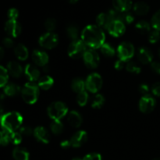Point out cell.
<instances>
[{"label": "cell", "mask_w": 160, "mask_h": 160, "mask_svg": "<svg viewBox=\"0 0 160 160\" xmlns=\"http://www.w3.org/2000/svg\"><path fill=\"white\" fill-rule=\"evenodd\" d=\"M148 42L151 44H156L160 40V31L153 29L148 34Z\"/></svg>", "instance_id": "obj_40"}, {"label": "cell", "mask_w": 160, "mask_h": 160, "mask_svg": "<svg viewBox=\"0 0 160 160\" xmlns=\"http://www.w3.org/2000/svg\"><path fill=\"white\" fill-rule=\"evenodd\" d=\"M67 119L69 124L71 127H73V128H78L82 124V116L76 110H72L69 112L67 116Z\"/></svg>", "instance_id": "obj_20"}, {"label": "cell", "mask_w": 160, "mask_h": 160, "mask_svg": "<svg viewBox=\"0 0 160 160\" xmlns=\"http://www.w3.org/2000/svg\"><path fill=\"white\" fill-rule=\"evenodd\" d=\"M83 60L89 69H96L100 62L99 55L95 49L88 48L83 56Z\"/></svg>", "instance_id": "obj_9"}, {"label": "cell", "mask_w": 160, "mask_h": 160, "mask_svg": "<svg viewBox=\"0 0 160 160\" xmlns=\"http://www.w3.org/2000/svg\"><path fill=\"white\" fill-rule=\"evenodd\" d=\"M1 127L2 130L12 133L20 129L23 123V117L21 114L16 111L7 112L4 114L1 122Z\"/></svg>", "instance_id": "obj_2"}, {"label": "cell", "mask_w": 160, "mask_h": 160, "mask_svg": "<svg viewBox=\"0 0 160 160\" xmlns=\"http://www.w3.org/2000/svg\"><path fill=\"white\" fill-rule=\"evenodd\" d=\"M78 1H79V0H68V2L70 4H76Z\"/></svg>", "instance_id": "obj_54"}, {"label": "cell", "mask_w": 160, "mask_h": 160, "mask_svg": "<svg viewBox=\"0 0 160 160\" xmlns=\"http://www.w3.org/2000/svg\"><path fill=\"white\" fill-rule=\"evenodd\" d=\"M4 55H5V51L2 47H0V60L2 59V58L4 57Z\"/></svg>", "instance_id": "obj_51"}, {"label": "cell", "mask_w": 160, "mask_h": 160, "mask_svg": "<svg viewBox=\"0 0 160 160\" xmlns=\"http://www.w3.org/2000/svg\"><path fill=\"white\" fill-rule=\"evenodd\" d=\"M105 97L102 94H96L92 100V107L94 109H101L105 104Z\"/></svg>", "instance_id": "obj_32"}, {"label": "cell", "mask_w": 160, "mask_h": 160, "mask_svg": "<svg viewBox=\"0 0 160 160\" xmlns=\"http://www.w3.org/2000/svg\"><path fill=\"white\" fill-rule=\"evenodd\" d=\"M38 86L39 88L44 91H48L51 88L54 84V79L48 74L43 75L39 78L38 81Z\"/></svg>", "instance_id": "obj_21"}, {"label": "cell", "mask_w": 160, "mask_h": 160, "mask_svg": "<svg viewBox=\"0 0 160 160\" xmlns=\"http://www.w3.org/2000/svg\"><path fill=\"white\" fill-rule=\"evenodd\" d=\"M96 25L102 29H106L109 23L112 21L109 14L107 12H101L96 17Z\"/></svg>", "instance_id": "obj_22"}, {"label": "cell", "mask_w": 160, "mask_h": 160, "mask_svg": "<svg viewBox=\"0 0 160 160\" xmlns=\"http://www.w3.org/2000/svg\"><path fill=\"white\" fill-rule=\"evenodd\" d=\"M71 146L73 148H80L88 141V133L84 131H78L70 139Z\"/></svg>", "instance_id": "obj_16"}, {"label": "cell", "mask_w": 160, "mask_h": 160, "mask_svg": "<svg viewBox=\"0 0 160 160\" xmlns=\"http://www.w3.org/2000/svg\"><path fill=\"white\" fill-rule=\"evenodd\" d=\"M72 160H83V159H81V158H78V157H77V158H73V159H72Z\"/></svg>", "instance_id": "obj_56"}, {"label": "cell", "mask_w": 160, "mask_h": 160, "mask_svg": "<svg viewBox=\"0 0 160 160\" xmlns=\"http://www.w3.org/2000/svg\"><path fill=\"white\" fill-rule=\"evenodd\" d=\"M23 140V136L19 131L10 133V142L15 145H20Z\"/></svg>", "instance_id": "obj_39"}, {"label": "cell", "mask_w": 160, "mask_h": 160, "mask_svg": "<svg viewBox=\"0 0 160 160\" xmlns=\"http://www.w3.org/2000/svg\"><path fill=\"white\" fill-rule=\"evenodd\" d=\"M133 5L132 0H112L113 9L120 12H129Z\"/></svg>", "instance_id": "obj_18"}, {"label": "cell", "mask_w": 160, "mask_h": 160, "mask_svg": "<svg viewBox=\"0 0 160 160\" xmlns=\"http://www.w3.org/2000/svg\"><path fill=\"white\" fill-rule=\"evenodd\" d=\"M47 113L52 120H61L68 114V108L62 102H54L48 106Z\"/></svg>", "instance_id": "obj_4"}, {"label": "cell", "mask_w": 160, "mask_h": 160, "mask_svg": "<svg viewBox=\"0 0 160 160\" xmlns=\"http://www.w3.org/2000/svg\"><path fill=\"white\" fill-rule=\"evenodd\" d=\"M38 43L45 49H52L59 44V37L54 32H46L39 38Z\"/></svg>", "instance_id": "obj_8"}, {"label": "cell", "mask_w": 160, "mask_h": 160, "mask_svg": "<svg viewBox=\"0 0 160 160\" xmlns=\"http://www.w3.org/2000/svg\"><path fill=\"white\" fill-rule=\"evenodd\" d=\"M9 142H10V133L4 130L0 131V145L6 146Z\"/></svg>", "instance_id": "obj_37"}, {"label": "cell", "mask_w": 160, "mask_h": 160, "mask_svg": "<svg viewBox=\"0 0 160 160\" xmlns=\"http://www.w3.org/2000/svg\"><path fill=\"white\" fill-rule=\"evenodd\" d=\"M81 40L89 48L96 50L106 42V34L103 29L96 24H90L81 31Z\"/></svg>", "instance_id": "obj_1"}, {"label": "cell", "mask_w": 160, "mask_h": 160, "mask_svg": "<svg viewBox=\"0 0 160 160\" xmlns=\"http://www.w3.org/2000/svg\"><path fill=\"white\" fill-rule=\"evenodd\" d=\"M19 17V11L16 8H11L8 11V17L9 20H17V18Z\"/></svg>", "instance_id": "obj_44"}, {"label": "cell", "mask_w": 160, "mask_h": 160, "mask_svg": "<svg viewBox=\"0 0 160 160\" xmlns=\"http://www.w3.org/2000/svg\"><path fill=\"white\" fill-rule=\"evenodd\" d=\"M50 130L52 133L56 135L61 134L64 130L63 123L61 122V120H52L50 124Z\"/></svg>", "instance_id": "obj_31"}, {"label": "cell", "mask_w": 160, "mask_h": 160, "mask_svg": "<svg viewBox=\"0 0 160 160\" xmlns=\"http://www.w3.org/2000/svg\"><path fill=\"white\" fill-rule=\"evenodd\" d=\"M150 88L149 86L146 84H141L140 87H139V92L142 94V95H148V92H149Z\"/></svg>", "instance_id": "obj_49"}, {"label": "cell", "mask_w": 160, "mask_h": 160, "mask_svg": "<svg viewBox=\"0 0 160 160\" xmlns=\"http://www.w3.org/2000/svg\"><path fill=\"white\" fill-rule=\"evenodd\" d=\"M152 160H160V159H152Z\"/></svg>", "instance_id": "obj_58"}, {"label": "cell", "mask_w": 160, "mask_h": 160, "mask_svg": "<svg viewBox=\"0 0 160 160\" xmlns=\"http://www.w3.org/2000/svg\"><path fill=\"white\" fill-rule=\"evenodd\" d=\"M83 160H102V156L99 153L96 152H92L87 154L84 158L82 159Z\"/></svg>", "instance_id": "obj_43"}, {"label": "cell", "mask_w": 160, "mask_h": 160, "mask_svg": "<svg viewBox=\"0 0 160 160\" xmlns=\"http://www.w3.org/2000/svg\"><path fill=\"white\" fill-rule=\"evenodd\" d=\"M5 31L10 37L17 38L21 33V25L17 20H8L5 24Z\"/></svg>", "instance_id": "obj_14"}, {"label": "cell", "mask_w": 160, "mask_h": 160, "mask_svg": "<svg viewBox=\"0 0 160 160\" xmlns=\"http://www.w3.org/2000/svg\"><path fill=\"white\" fill-rule=\"evenodd\" d=\"M156 101L150 95H143L139 101V109L143 113H150L155 109Z\"/></svg>", "instance_id": "obj_10"}, {"label": "cell", "mask_w": 160, "mask_h": 160, "mask_svg": "<svg viewBox=\"0 0 160 160\" xmlns=\"http://www.w3.org/2000/svg\"><path fill=\"white\" fill-rule=\"evenodd\" d=\"M108 33L114 38H119L126 31V25L120 20H112L106 28Z\"/></svg>", "instance_id": "obj_11"}, {"label": "cell", "mask_w": 160, "mask_h": 160, "mask_svg": "<svg viewBox=\"0 0 160 160\" xmlns=\"http://www.w3.org/2000/svg\"><path fill=\"white\" fill-rule=\"evenodd\" d=\"M67 34L69 38L71 39L72 42L75 40H78L79 37V28L76 24H70L67 28Z\"/></svg>", "instance_id": "obj_30"}, {"label": "cell", "mask_w": 160, "mask_h": 160, "mask_svg": "<svg viewBox=\"0 0 160 160\" xmlns=\"http://www.w3.org/2000/svg\"><path fill=\"white\" fill-rule=\"evenodd\" d=\"M158 53H159V58H160V48H159V52H158Z\"/></svg>", "instance_id": "obj_57"}, {"label": "cell", "mask_w": 160, "mask_h": 160, "mask_svg": "<svg viewBox=\"0 0 160 160\" xmlns=\"http://www.w3.org/2000/svg\"><path fill=\"white\" fill-rule=\"evenodd\" d=\"M135 29L140 34H148L152 31L151 23L146 20H140L135 24Z\"/></svg>", "instance_id": "obj_27"}, {"label": "cell", "mask_w": 160, "mask_h": 160, "mask_svg": "<svg viewBox=\"0 0 160 160\" xmlns=\"http://www.w3.org/2000/svg\"><path fill=\"white\" fill-rule=\"evenodd\" d=\"M56 25H57V22L55 19L53 18H48L45 21V30L47 32H53L54 30L56 28Z\"/></svg>", "instance_id": "obj_38"}, {"label": "cell", "mask_w": 160, "mask_h": 160, "mask_svg": "<svg viewBox=\"0 0 160 160\" xmlns=\"http://www.w3.org/2000/svg\"><path fill=\"white\" fill-rule=\"evenodd\" d=\"M31 59L34 65L41 67H44L48 65L49 60V57L46 52L41 49L34 50L31 54Z\"/></svg>", "instance_id": "obj_12"}, {"label": "cell", "mask_w": 160, "mask_h": 160, "mask_svg": "<svg viewBox=\"0 0 160 160\" xmlns=\"http://www.w3.org/2000/svg\"><path fill=\"white\" fill-rule=\"evenodd\" d=\"M42 70H43V71H44V73H48V72H49V67H48V65L45 66V67H42Z\"/></svg>", "instance_id": "obj_53"}, {"label": "cell", "mask_w": 160, "mask_h": 160, "mask_svg": "<svg viewBox=\"0 0 160 160\" xmlns=\"http://www.w3.org/2000/svg\"><path fill=\"white\" fill-rule=\"evenodd\" d=\"M21 96L23 101L30 105L34 104L38 99L40 88L36 83L28 82L21 88Z\"/></svg>", "instance_id": "obj_3"}, {"label": "cell", "mask_w": 160, "mask_h": 160, "mask_svg": "<svg viewBox=\"0 0 160 160\" xmlns=\"http://www.w3.org/2000/svg\"><path fill=\"white\" fill-rule=\"evenodd\" d=\"M125 69L127 70V71H128L129 73H134V74H139L142 71V69L139 67L138 64L136 63L134 61H128L126 62V67Z\"/></svg>", "instance_id": "obj_33"}, {"label": "cell", "mask_w": 160, "mask_h": 160, "mask_svg": "<svg viewBox=\"0 0 160 160\" xmlns=\"http://www.w3.org/2000/svg\"><path fill=\"white\" fill-rule=\"evenodd\" d=\"M126 67V62L124 61L121 60V59H118L114 63V68L117 70H122L125 68Z\"/></svg>", "instance_id": "obj_48"}, {"label": "cell", "mask_w": 160, "mask_h": 160, "mask_svg": "<svg viewBox=\"0 0 160 160\" xmlns=\"http://www.w3.org/2000/svg\"><path fill=\"white\" fill-rule=\"evenodd\" d=\"M6 95L4 93H0V100H2L5 98Z\"/></svg>", "instance_id": "obj_55"}, {"label": "cell", "mask_w": 160, "mask_h": 160, "mask_svg": "<svg viewBox=\"0 0 160 160\" xmlns=\"http://www.w3.org/2000/svg\"><path fill=\"white\" fill-rule=\"evenodd\" d=\"M71 89L77 94L81 93V92H84L86 89V84L85 81L80 78H76L72 81L71 84Z\"/></svg>", "instance_id": "obj_26"}, {"label": "cell", "mask_w": 160, "mask_h": 160, "mask_svg": "<svg viewBox=\"0 0 160 160\" xmlns=\"http://www.w3.org/2000/svg\"><path fill=\"white\" fill-rule=\"evenodd\" d=\"M34 137L38 142L42 144H48L50 142V134L48 130L42 126L37 127L34 129Z\"/></svg>", "instance_id": "obj_17"}, {"label": "cell", "mask_w": 160, "mask_h": 160, "mask_svg": "<svg viewBox=\"0 0 160 160\" xmlns=\"http://www.w3.org/2000/svg\"><path fill=\"white\" fill-rule=\"evenodd\" d=\"M6 70L9 73V75H11V76L15 78H18L21 77L23 73L24 72V70L23 69L22 66L18 62H16V61H10L7 64Z\"/></svg>", "instance_id": "obj_19"}, {"label": "cell", "mask_w": 160, "mask_h": 160, "mask_svg": "<svg viewBox=\"0 0 160 160\" xmlns=\"http://www.w3.org/2000/svg\"><path fill=\"white\" fill-rule=\"evenodd\" d=\"M137 57L139 62L142 64H151L153 61V54L151 50L147 47H141L137 52Z\"/></svg>", "instance_id": "obj_15"}, {"label": "cell", "mask_w": 160, "mask_h": 160, "mask_svg": "<svg viewBox=\"0 0 160 160\" xmlns=\"http://www.w3.org/2000/svg\"><path fill=\"white\" fill-rule=\"evenodd\" d=\"M24 74L28 79L29 82L35 83L38 81L41 78V72L37 66L32 63H28L24 67Z\"/></svg>", "instance_id": "obj_13"}, {"label": "cell", "mask_w": 160, "mask_h": 160, "mask_svg": "<svg viewBox=\"0 0 160 160\" xmlns=\"http://www.w3.org/2000/svg\"><path fill=\"white\" fill-rule=\"evenodd\" d=\"M12 157L15 160H29L30 154L25 148L17 147L12 151Z\"/></svg>", "instance_id": "obj_28"}, {"label": "cell", "mask_w": 160, "mask_h": 160, "mask_svg": "<svg viewBox=\"0 0 160 160\" xmlns=\"http://www.w3.org/2000/svg\"><path fill=\"white\" fill-rule=\"evenodd\" d=\"M3 93L6 96H16L21 93V88L15 83H8L3 88Z\"/></svg>", "instance_id": "obj_24"}, {"label": "cell", "mask_w": 160, "mask_h": 160, "mask_svg": "<svg viewBox=\"0 0 160 160\" xmlns=\"http://www.w3.org/2000/svg\"><path fill=\"white\" fill-rule=\"evenodd\" d=\"M60 146L63 149H67V148H70L71 146V143H70V140H63L60 142Z\"/></svg>", "instance_id": "obj_50"}, {"label": "cell", "mask_w": 160, "mask_h": 160, "mask_svg": "<svg viewBox=\"0 0 160 160\" xmlns=\"http://www.w3.org/2000/svg\"><path fill=\"white\" fill-rule=\"evenodd\" d=\"M3 116H4V113H3V108H2V106L0 105V122H1Z\"/></svg>", "instance_id": "obj_52"}, {"label": "cell", "mask_w": 160, "mask_h": 160, "mask_svg": "<svg viewBox=\"0 0 160 160\" xmlns=\"http://www.w3.org/2000/svg\"><path fill=\"white\" fill-rule=\"evenodd\" d=\"M100 51L101 53L104 56L107 58H112L117 53V50L115 49L113 46L111 44L108 43V42H105L100 48Z\"/></svg>", "instance_id": "obj_29"}, {"label": "cell", "mask_w": 160, "mask_h": 160, "mask_svg": "<svg viewBox=\"0 0 160 160\" xmlns=\"http://www.w3.org/2000/svg\"><path fill=\"white\" fill-rule=\"evenodd\" d=\"M14 53L15 56L19 60L25 61L29 57V51L28 48L23 44H18L14 48Z\"/></svg>", "instance_id": "obj_23"}, {"label": "cell", "mask_w": 160, "mask_h": 160, "mask_svg": "<svg viewBox=\"0 0 160 160\" xmlns=\"http://www.w3.org/2000/svg\"><path fill=\"white\" fill-rule=\"evenodd\" d=\"M89 99V95L88 92L84 91V92L78 93L77 95V102L80 106L83 107V106H86Z\"/></svg>", "instance_id": "obj_35"}, {"label": "cell", "mask_w": 160, "mask_h": 160, "mask_svg": "<svg viewBox=\"0 0 160 160\" xmlns=\"http://www.w3.org/2000/svg\"><path fill=\"white\" fill-rule=\"evenodd\" d=\"M87 51V46L80 39L73 41L68 47V56L74 59H78L84 56Z\"/></svg>", "instance_id": "obj_7"}, {"label": "cell", "mask_w": 160, "mask_h": 160, "mask_svg": "<svg viewBox=\"0 0 160 160\" xmlns=\"http://www.w3.org/2000/svg\"><path fill=\"white\" fill-rule=\"evenodd\" d=\"M134 21V14L130 12H123V17H122V22L125 23V25L131 24Z\"/></svg>", "instance_id": "obj_41"}, {"label": "cell", "mask_w": 160, "mask_h": 160, "mask_svg": "<svg viewBox=\"0 0 160 160\" xmlns=\"http://www.w3.org/2000/svg\"><path fill=\"white\" fill-rule=\"evenodd\" d=\"M2 43H3V45H4V46L7 48H12V47H13V45H14L13 40H12V38H10V37L5 38L2 41Z\"/></svg>", "instance_id": "obj_46"}, {"label": "cell", "mask_w": 160, "mask_h": 160, "mask_svg": "<svg viewBox=\"0 0 160 160\" xmlns=\"http://www.w3.org/2000/svg\"><path fill=\"white\" fill-rule=\"evenodd\" d=\"M134 12L138 16H145L149 12L150 7L145 2H138L133 5Z\"/></svg>", "instance_id": "obj_25"}, {"label": "cell", "mask_w": 160, "mask_h": 160, "mask_svg": "<svg viewBox=\"0 0 160 160\" xmlns=\"http://www.w3.org/2000/svg\"><path fill=\"white\" fill-rule=\"evenodd\" d=\"M9 80V73L6 68L0 66V88H4L8 84Z\"/></svg>", "instance_id": "obj_34"}, {"label": "cell", "mask_w": 160, "mask_h": 160, "mask_svg": "<svg viewBox=\"0 0 160 160\" xmlns=\"http://www.w3.org/2000/svg\"><path fill=\"white\" fill-rule=\"evenodd\" d=\"M151 25L153 29L160 31V9L155 12L152 17Z\"/></svg>", "instance_id": "obj_36"}, {"label": "cell", "mask_w": 160, "mask_h": 160, "mask_svg": "<svg viewBox=\"0 0 160 160\" xmlns=\"http://www.w3.org/2000/svg\"><path fill=\"white\" fill-rule=\"evenodd\" d=\"M19 132L21 134L22 136H31L34 134V130L29 126H21V128L19 129Z\"/></svg>", "instance_id": "obj_42"}, {"label": "cell", "mask_w": 160, "mask_h": 160, "mask_svg": "<svg viewBox=\"0 0 160 160\" xmlns=\"http://www.w3.org/2000/svg\"><path fill=\"white\" fill-rule=\"evenodd\" d=\"M151 66V69L154 73L160 74V62L158 61H152L150 64Z\"/></svg>", "instance_id": "obj_47"}, {"label": "cell", "mask_w": 160, "mask_h": 160, "mask_svg": "<svg viewBox=\"0 0 160 160\" xmlns=\"http://www.w3.org/2000/svg\"><path fill=\"white\" fill-rule=\"evenodd\" d=\"M151 91L155 96L160 97V82H156L153 84L152 86Z\"/></svg>", "instance_id": "obj_45"}, {"label": "cell", "mask_w": 160, "mask_h": 160, "mask_svg": "<svg viewBox=\"0 0 160 160\" xmlns=\"http://www.w3.org/2000/svg\"><path fill=\"white\" fill-rule=\"evenodd\" d=\"M86 89L91 93H98L103 84L102 78L98 73H92L85 80Z\"/></svg>", "instance_id": "obj_6"}, {"label": "cell", "mask_w": 160, "mask_h": 160, "mask_svg": "<svg viewBox=\"0 0 160 160\" xmlns=\"http://www.w3.org/2000/svg\"><path fill=\"white\" fill-rule=\"evenodd\" d=\"M117 52L118 55L119 59H121L127 62L134 57V54H135V48L131 42H123L119 45L117 49Z\"/></svg>", "instance_id": "obj_5"}]
</instances>
